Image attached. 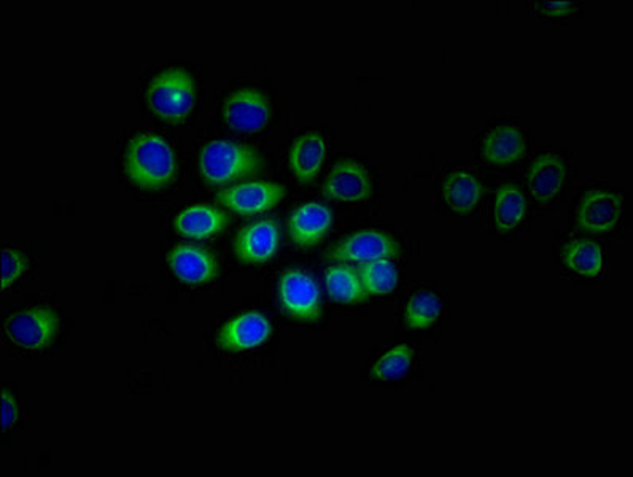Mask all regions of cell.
<instances>
[{"instance_id":"1","label":"cell","mask_w":633,"mask_h":477,"mask_svg":"<svg viewBox=\"0 0 633 477\" xmlns=\"http://www.w3.org/2000/svg\"><path fill=\"white\" fill-rule=\"evenodd\" d=\"M176 157L168 140L154 132L133 137L125 153V172L140 190L159 191L176 179Z\"/></svg>"},{"instance_id":"2","label":"cell","mask_w":633,"mask_h":477,"mask_svg":"<svg viewBox=\"0 0 633 477\" xmlns=\"http://www.w3.org/2000/svg\"><path fill=\"white\" fill-rule=\"evenodd\" d=\"M259 151L231 140H212L199 151V173L209 186H230L251 179L262 169Z\"/></svg>"},{"instance_id":"3","label":"cell","mask_w":633,"mask_h":477,"mask_svg":"<svg viewBox=\"0 0 633 477\" xmlns=\"http://www.w3.org/2000/svg\"><path fill=\"white\" fill-rule=\"evenodd\" d=\"M148 108L159 118L179 123L186 119L197 104V85L186 67H168L158 72L148 83Z\"/></svg>"},{"instance_id":"4","label":"cell","mask_w":633,"mask_h":477,"mask_svg":"<svg viewBox=\"0 0 633 477\" xmlns=\"http://www.w3.org/2000/svg\"><path fill=\"white\" fill-rule=\"evenodd\" d=\"M60 316L45 306L18 310L7 318L6 336L10 342L27 350H43L53 346L60 335Z\"/></svg>"},{"instance_id":"5","label":"cell","mask_w":633,"mask_h":477,"mask_svg":"<svg viewBox=\"0 0 633 477\" xmlns=\"http://www.w3.org/2000/svg\"><path fill=\"white\" fill-rule=\"evenodd\" d=\"M278 298L282 309L296 320L316 321L320 318V290L309 273L285 271L278 280Z\"/></svg>"},{"instance_id":"6","label":"cell","mask_w":633,"mask_h":477,"mask_svg":"<svg viewBox=\"0 0 633 477\" xmlns=\"http://www.w3.org/2000/svg\"><path fill=\"white\" fill-rule=\"evenodd\" d=\"M222 112L234 131L259 132L270 123V97L259 88H239L224 99Z\"/></svg>"},{"instance_id":"7","label":"cell","mask_w":633,"mask_h":477,"mask_svg":"<svg viewBox=\"0 0 633 477\" xmlns=\"http://www.w3.org/2000/svg\"><path fill=\"white\" fill-rule=\"evenodd\" d=\"M401 247L395 239L376 230H363L350 234L331 252L330 258L338 263H367L392 259L400 255Z\"/></svg>"},{"instance_id":"8","label":"cell","mask_w":633,"mask_h":477,"mask_svg":"<svg viewBox=\"0 0 633 477\" xmlns=\"http://www.w3.org/2000/svg\"><path fill=\"white\" fill-rule=\"evenodd\" d=\"M622 215V197L610 190H591L577 209L578 230L603 234L616 230Z\"/></svg>"},{"instance_id":"9","label":"cell","mask_w":633,"mask_h":477,"mask_svg":"<svg viewBox=\"0 0 633 477\" xmlns=\"http://www.w3.org/2000/svg\"><path fill=\"white\" fill-rule=\"evenodd\" d=\"M285 197V188L271 182H249L217 194L220 204L238 215H259L273 209Z\"/></svg>"},{"instance_id":"10","label":"cell","mask_w":633,"mask_h":477,"mask_svg":"<svg viewBox=\"0 0 633 477\" xmlns=\"http://www.w3.org/2000/svg\"><path fill=\"white\" fill-rule=\"evenodd\" d=\"M273 336V325L262 312H244L223 325L217 344L226 352H245L266 344Z\"/></svg>"},{"instance_id":"11","label":"cell","mask_w":633,"mask_h":477,"mask_svg":"<svg viewBox=\"0 0 633 477\" xmlns=\"http://www.w3.org/2000/svg\"><path fill=\"white\" fill-rule=\"evenodd\" d=\"M278 245H281V234L277 223L264 219L239 231L233 247L244 265L263 266L276 255Z\"/></svg>"},{"instance_id":"12","label":"cell","mask_w":633,"mask_h":477,"mask_svg":"<svg viewBox=\"0 0 633 477\" xmlns=\"http://www.w3.org/2000/svg\"><path fill=\"white\" fill-rule=\"evenodd\" d=\"M372 194L370 173L352 159H342L328 173L324 197L338 202H361Z\"/></svg>"},{"instance_id":"13","label":"cell","mask_w":633,"mask_h":477,"mask_svg":"<svg viewBox=\"0 0 633 477\" xmlns=\"http://www.w3.org/2000/svg\"><path fill=\"white\" fill-rule=\"evenodd\" d=\"M168 262L176 277L187 285H204L219 277V259L198 245H177Z\"/></svg>"},{"instance_id":"14","label":"cell","mask_w":633,"mask_h":477,"mask_svg":"<svg viewBox=\"0 0 633 477\" xmlns=\"http://www.w3.org/2000/svg\"><path fill=\"white\" fill-rule=\"evenodd\" d=\"M333 226V212L327 205L307 202L292 212L288 233L298 247L309 248L318 244Z\"/></svg>"},{"instance_id":"15","label":"cell","mask_w":633,"mask_h":477,"mask_svg":"<svg viewBox=\"0 0 633 477\" xmlns=\"http://www.w3.org/2000/svg\"><path fill=\"white\" fill-rule=\"evenodd\" d=\"M526 137L516 126H497L484 139V158L488 165L495 166V168H508V166L516 165L526 157Z\"/></svg>"},{"instance_id":"16","label":"cell","mask_w":633,"mask_h":477,"mask_svg":"<svg viewBox=\"0 0 633 477\" xmlns=\"http://www.w3.org/2000/svg\"><path fill=\"white\" fill-rule=\"evenodd\" d=\"M567 169L557 155H541L528 171L527 186L538 204H549L566 183Z\"/></svg>"},{"instance_id":"17","label":"cell","mask_w":633,"mask_h":477,"mask_svg":"<svg viewBox=\"0 0 633 477\" xmlns=\"http://www.w3.org/2000/svg\"><path fill=\"white\" fill-rule=\"evenodd\" d=\"M327 157V140L320 132L309 131L296 137L288 155V166L302 183L316 179Z\"/></svg>"},{"instance_id":"18","label":"cell","mask_w":633,"mask_h":477,"mask_svg":"<svg viewBox=\"0 0 633 477\" xmlns=\"http://www.w3.org/2000/svg\"><path fill=\"white\" fill-rule=\"evenodd\" d=\"M228 213L208 204L191 205L176 216L173 227L180 236L188 239H209L223 233L230 225Z\"/></svg>"},{"instance_id":"19","label":"cell","mask_w":633,"mask_h":477,"mask_svg":"<svg viewBox=\"0 0 633 477\" xmlns=\"http://www.w3.org/2000/svg\"><path fill=\"white\" fill-rule=\"evenodd\" d=\"M443 193L451 211L470 213L475 211L477 202L483 197V186L475 173L468 169H458V171L449 173L443 186Z\"/></svg>"},{"instance_id":"20","label":"cell","mask_w":633,"mask_h":477,"mask_svg":"<svg viewBox=\"0 0 633 477\" xmlns=\"http://www.w3.org/2000/svg\"><path fill=\"white\" fill-rule=\"evenodd\" d=\"M563 263L578 276L599 277L603 271V248L597 242L577 239L563 247Z\"/></svg>"},{"instance_id":"21","label":"cell","mask_w":633,"mask_h":477,"mask_svg":"<svg viewBox=\"0 0 633 477\" xmlns=\"http://www.w3.org/2000/svg\"><path fill=\"white\" fill-rule=\"evenodd\" d=\"M527 198L516 186H503L497 190L494 204V220L497 230H516L527 215Z\"/></svg>"},{"instance_id":"22","label":"cell","mask_w":633,"mask_h":477,"mask_svg":"<svg viewBox=\"0 0 633 477\" xmlns=\"http://www.w3.org/2000/svg\"><path fill=\"white\" fill-rule=\"evenodd\" d=\"M325 284L333 301L342 305H356L358 301H363L367 296L360 276L350 266H331L325 273Z\"/></svg>"},{"instance_id":"23","label":"cell","mask_w":633,"mask_h":477,"mask_svg":"<svg viewBox=\"0 0 633 477\" xmlns=\"http://www.w3.org/2000/svg\"><path fill=\"white\" fill-rule=\"evenodd\" d=\"M361 285L367 295H387L395 290L398 285V271L390 259L367 263L360 267Z\"/></svg>"},{"instance_id":"24","label":"cell","mask_w":633,"mask_h":477,"mask_svg":"<svg viewBox=\"0 0 633 477\" xmlns=\"http://www.w3.org/2000/svg\"><path fill=\"white\" fill-rule=\"evenodd\" d=\"M412 358H414V352L410 346L398 344L392 347L372 364V378L381 382L398 381L411 370Z\"/></svg>"},{"instance_id":"25","label":"cell","mask_w":633,"mask_h":477,"mask_svg":"<svg viewBox=\"0 0 633 477\" xmlns=\"http://www.w3.org/2000/svg\"><path fill=\"white\" fill-rule=\"evenodd\" d=\"M441 310H443V303L435 293H415L408 303L404 318L412 330H426L440 318Z\"/></svg>"},{"instance_id":"26","label":"cell","mask_w":633,"mask_h":477,"mask_svg":"<svg viewBox=\"0 0 633 477\" xmlns=\"http://www.w3.org/2000/svg\"><path fill=\"white\" fill-rule=\"evenodd\" d=\"M29 262L23 253L14 248H3L2 252V290L7 292L18 280L27 274Z\"/></svg>"},{"instance_id":"27","label":"cell","mask_w":633,"mask_h":477,"mask_svg":"<svg viewBox=\"0 0 633 477\" xmlns=\"http://www.w3.org/2000/svg\"><path fill=\"white\" fill-rule=\"evenodd\" d=\"M2 432H9L18 421H20V404L14 400L12 393L3 390L2 392Z\"/></svg>"},{"instance_id":"28","label":"cell","mask_w":633,"mask_h":477,"mask_svg":"<svg viewBox=\"0 0 633 477\" xmlns=\"http://www.w3.org/2000/svg\"><path fill=\"white\" fill-rule=\"evenodd\" d=\"M574 3L566 2V0H560V2H546L542 3V12L546 14H551V17H557V14H567L574 12Z\"/></svg>"}]
</instances>
